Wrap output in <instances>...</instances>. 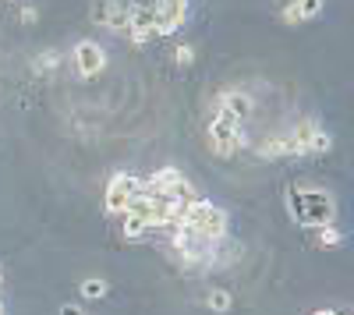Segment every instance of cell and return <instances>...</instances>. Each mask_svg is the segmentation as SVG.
Returning a JSON list of instances; mask_svg holds the SVG:
<instances>
[{
	"label": "cell",
	"mask_w": 354,
	"mask_h": 315,
	"mask_svg": "<svg viewBox=\"0 0 354 315\" xmlns=\"http://www.w3.org/2000/svg\"><path fill=\"white\" fill-rule=\"evenodd\" d=\"M61 315H85V312H82L78 305H64V308H61Z\"/></svg>",
	"instance_id": "17"
},
{
	"label": "cell",
	"mask_w": 354,
	"mask_h": 315,
	"mask_svg": "<svg viewBox=\"0 0 354 315\" xmlns=\"http://www.w3.org/2000/svg\"><path fill=\"white\" fill-rule=\"evenodd\" d=\"M216 110L227 113V117H234V121H248L252 113H255V99L248 93H241V89H227L220 96V106Z\"/></svg>",
	"instance_id": "6"
},
{
	"label": "cell",
	"mask_w": 354,
	"mask_h": 315,
	"mask_svg": "<svg viewBox=\"0 0 354 315\" xmlns=\"http://www.w3.org/2000/svg\"><path fill=\"white\" fill-rule=\"evenodd\" d=\"M71 61H75V71H78L82 78H96V75L106 68V53H103L100 43L82 39V43L71 50Z\"/></svg>",
	"instance_id": "5"
},
{
	"label": "cell",
	"mask_w": 354,
	"mask_h": 315,
	"mask_svg": "<svg viewBox=\"0 0 354 315\" xmlns=\"http://www.w3.org/2000/svg\"><path fill=\"white\" fill-rule=\"evenodd\" d=\"M283 21H287V25H298V21H301V11H298V0H290V4L283 8Z\"/></svg>",
	"instance_id": "15"
},
{
	"label": "cell",
	"mask_w": 354,
	"mask_h": 315,
	"mask_svg": "<svg viewBox=\"0 0 354 315\" xmlns=\"http://www.w3.org/2000/svg\"><path fill=\"white\" fill-rule=\"evenodd\" d=\"M308 231L315 234V245H319V248H340V241H344V234L337 231L333 223H326V227H308Z\"/></svg>",
	"instance_id": "9"
},
{
	"label": "cell",
	"mask_w": 354,
	"mask_h": 315,
	"mask_svg": "<svg viewBox=\"0 0 354 315\" xmlns=\"http://www.w3.org/2000/svg\"><path fill=\"white\" fill-rule=\"evenodd\" d=\"M174 64H177V68H192V64H195V50H192L188 43H181V46L174 50Z\"/></svg>",
	"instance_id": "13"
},
{
	"label": "cell",
	"mask_w": 354,
	"mask_h": 315,
	"mask_svg": "<svg viewBox=\"0 0 354 315\" xmlns=\"http://www.w3.org/2000/svg\"><path fill=\"white\" fill-rule=\"evenodd\" d=\"M209 146L220 153V156H230L234 149L245 146V131H241V121L227 117V113L216 110V117L209 121Z\"/></svg>",
	"instance_id": "4"
},
{
	"label": "cell",
	"mask_w": 354,
	"mask_h": 315,
	"mask_svg": "<svg viewBox=\"0 0 354 315\" xmlns=\"http://www.w3.org/2000/svg\"><path fill=\"white\" fill-rule=\"evenodd\" d=\"M205 305H209V312H230L234 308V294L230 291H209L205 294Z\"/></svg>",
	"instance_id": "11"
},
{
	"label": "cell",
	"mask_w": 354,
	"mask_h": 315,
	"mask_svg": "<svg viewBox=\"0 0 354 315\" xmlns=\"http://www.w3.org/2000/svg\"><path fill=\"white\" fill-rule=\"evenodd\" d=\"M298 11H301V21L319 18V11H322V0H298Z\"/></svg>",
	"instance_id": "14"
},
{
	"label": "cell",
	"mask_w": 354,
	"mask_h": 315,
	"mask_svg": "<svg viewBox=\"0 0 354 315\" xmlns=\"http://www.w3.org/2000/svg\"><path fill=\"white\" fill-rule=\"evenodd\" d=\"M103 28H110L113 36H128V28H131V18L124 8H106V18H103Z\"/></svg>",
	"instance_id": "8"
},
{
	"label": "cell",
	"mask_w": 354,
	"mask_h": 315,
	"mask_svg": "<svg viewBox=\"0 0 354 315\" xmlns=\"http://www.w3.org/2000/svg\"><path fill=\"white\" fill-rule=\"evenodd\" d=\"M18 21H21V25H36V8H25Z\"/></svg>",
	"instance_id": "16"
},
{
	"label": "cell",
	"mask_w": 354,
	"mask_h": 315,
	"mask_svg": "<svg viewBox=\"0 0 354 315\" xmlns=\"http://www.w3.org/2000/svg\"><path fill=\"white\" fill-rule=\"evenodd\" d=\"M259 156H270V160H290V156H301L298 146H294V138L290 131H280L273 138H266L262 146H259Z\"/></svg>",
	"instance_id": "7"
},
{
	"label": "cell",
	"mask_w": 354,
	"mask_h": 315,
	"mask_svg": "<svg viewBox=\"0 0 354 315\" xmlns=\"http://www.w3.org/2000/svg\"><path fill=\"white\" fill-rule=\"evenodd\" d=\"M287 213L298 220L301 227H326L337 220V202L330 191H319V188H287Z\"/></svg>",
	"instance_id": "1"
},
{
	"label": "cell",
	"mask_w": 354,
	"mask_h": 315,
	"mask_svg": "<svg viewBox=\"0 0 354 315\" xmlns=\"http://www.w3.org/2000/svg\"><path fill=\"white\" fill-rule=\"evenodd\" d=\"M177 227H188L192 234H198L202 241H209V245H220L227 238V213L213 202H202V198H195V202L185 209L181 223Z\"/></svg>",
	"instance_id": "2"
},
{
	"label": "cell",
	"mask_w": 354,
	"mask_h": 315,
	"mask_svg": "<svg viewBox=\"0 0 354 315\" xmlns=\"http://www.w3.org/2000/svg\"><path fill=\"white\" fill-rule=\"evenodd\" d=\"M57 64H61V57H57L53 50H50V53H43V57H36V61H32V68H36L39 75H50Z\"/></svg>",
	"instance_id": "12"
},
{
	"label": "cell",
	"mask_w": 354,
	"mask_h": 315,
	"mask_svg": "<svg viewBox=\"0 0 354 315\" xmlns=\"http://www.w3.org/2000/svg\"><path fill=\"white\" fill-rule=\"evenodd\" d=\"M106 291H110V283H106L103 276H88V280H82V298H88V301L106 298Z\"/></svg>",
	"instance_id": "10"
},
{
	"label": "cell",
	"mask_w": 354,
	"mask_h": 315,
	"mask_svg": "<svg viewBox=\"0 0 354 315\" xmlns=\"http://www.w3.org/2000/svg\"><path fill=\"white\" fill-rule=\"evenodd\" d=\"M312 315H344V312H333V308H319V312H312Z\"/></svg>",
	"instance_id": "18"
},
{
	"label": "cell",
	"mask_w": 354,
	"mask_h": 315,
	"mask_svg": "<svg viewBox=\"0 0 354 315\" xmlns=\"http://www.w3.org/2000/svg\"><path fill=\"white\" fill-rule=\"evenodd\" d=\"M138 188H142V181L135 174H113L106 181V191H103V209L110 216H124V209L131 206V198L138 195Z\"/></svg>",
	"instance_id": "3"
}]
</instances>
